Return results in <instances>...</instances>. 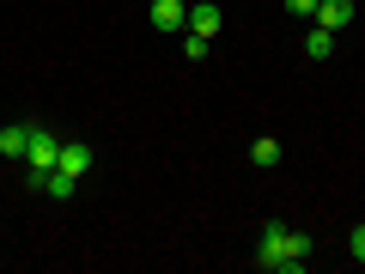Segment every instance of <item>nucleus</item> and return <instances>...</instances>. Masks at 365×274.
Returning a JSON list of instances; mask_svg holds the SVG:
<instances>
[{
	"label": "nucleus",
	"mask_w": 365,
	"mask_h": 274,
	"mask_svg": "<svg viewBox=\"0 0 365 274\" xmlns=\"http://www.w3.org/2000/svg\"><path fill=\"white\" fill-rule=\"evenodd\" d=\"M287 225H280V220H268V225H262V244H256V262H262V268H268V274H299V262H292V250H287Z\"/></svg>",
	"instance_id": "1"
},
{
	"label": "nucleus",
	"mask_w": 365,
	"mask_h": 274,
	"mask_svg": "<svg viewBox=\"0 0 365 274\" xmlns=\"http://www.w3.org/2000/svg\"><path fill=\"white\" fill-rule=\"evenodd\" d=\"M55 158H61V134H55V128H43V122H31L25 165H31V171H55Z\"/></svg>",
	"instance_id": "2"
},
{
	"label": "nucleus",
	"mask_w": 365,
	"mask_h": 274,
	"mask_svg": "<svg viewBox=\"0 0 365 274\" xmlns=\"http://www.w3.org/2000/svg\"><path fill=\"white\" fill-rule=\"evenodd\" d=\"M31 189L49 201H73L79 196V177H67V171H31Z\"/></svg>",
	"instance_id": "3"
},
{
	"label": "nucleus",
	"mask_w": 365,
	"mask_h": 274,
	"mask_svg": "<svg viewBox=\"0 0 365 274\" xmlns=\"http://www.w3.org/2000/svg\"><path fill=\"white\" fill-rule=\"evenodd\" d=\"M353 13H359V6H353V0H317V25H323V31H335V37H341V31H347L353 25Z\"/></svg>",
	"instance_id": "4"
},
{
	"label": "nucleus",
	"mask_w": 365,
	"mask_h": 274,
	"mask_svg": "<svg viewBox=\"0 0 365 274\" xmlns=\"http://www.w3.org/2000/svg\"><path fill=\"white\" fill-rule=\"evenodd\" d=\"M146 19H153V31H165V37H170V31H182V25H189V13H182V0H153V13H146Z\"/></svg>",
	"instance_id": "5"
},
{
	"label": "nucleus",
	"mask_w": 365,
	"mask_h": 274,
	"mask_svg": "<svg viewBox=\"0 0 365 274\" xmlns=\"http://www.w3.org/2000/svg\"><path fill=\"white\" fill-rule=\"evenodd\" d=\"M55 171H67V177H86V171H91V146H86V141H61Z\"/></svg>",
	"instance_id": "6"
},
{
	"label": "nucleus",
	"mask_w": 365,
	"mask_h": 274,
	"mask_svg": "<svg viewBox=\"0 0 365 274\" xmlns=\"http://www.w3.org/2000/svg\"><path fill=\"white\" fill-rule=\"evenodd\" d=\"M220 25H225L220 6H207V0H201V6H189V31H201V37H220Z\"/></svg>",
	"instance_id": "7"
},
{
	"label": "nucleus",
	"mask_w": 365,
	"mask_h": 274,
	"mask_svg": "<svg viewBox=\"0 0 365 274\" xmlns=\"http://www.w3.org/2000/svg\"><path fill=\"white\" fill-rule=\"evenodd\" d=\"M25 146H31V122H6L0 128V153L6 158H25Z\"/></svg>",
	"instance_id": "8"
},
{
	"label": "nucleus",
	"mask_w": 365,
	"mask_h": 274,
	"mask_svg": "<svg viewBox=\"0 0 365 274\" xmlns=\"http://www.w3.org/2000/svg\"><path fill=\"white\" fill-rule=\"evenodd\" d=\"M250 165H256V171H268V165H280V141H274V134H262V141L250 146Z\"/></svg>",
	"instance_id": "9"
},
{
	"label": "nucleus",
	"mask_w": 365,
	"mask_h": 274,
	"mask_svg": "<svg viewBox=\"0 0 365 274\" xmlns=\"http://www.w3.org/2000/svg\"><path fill=\"white\" fill-rule=\"evenodd\" d=\"M304 55H311V61H329V55H335V31H323V25H317L311 37H304Z\"/></svg>",
	"instance_id": "10"
},
{
	"label": "nucleus",
	"mask_w": 365,
	"mask_h": 274,
	"mask_svg": "<svg viewBox=\"0 0 365 274\" xmlns=\"http://www.w3.org/2000/svg\"><path fill=\"white\" fill-rule=\"evenodd\" d=\"M287 250H292V262H299V268H304V262H311V250H317V244H311V232H292V238H287Z\"/></svg>",
	"instance_id": "11"
},
{
	"label": "nucleus",
	"mask_w": 365,
	"mask_h": 274,
	"mask_svg": "<svg viewBox=\"0 0 365 274\" xmlns=\"http://www.w3.org/2000/svg\"><path fill=\"white\" fill-rule=\"evenodd\" d=\"M182 55H189V61H207V37H201V31H189V37H182Z\"/></svg>",
	"instance_id": "12"
},
{
	"label": "nucleus",
	"mask_w": 365,
	"mask_h": 274,
	"mask_svg": "<svg viewBox=\"0 0 365 274\" xmlns=\"http://www.w3.org/2000/svg\"><path fill=\"white\" fill-rule=\"evenodd\" d=\"M347 250H353V262H365V225H353V232H347Z\"/></svg>",
	"instance_id": "13"
},
{
	"label": "nucleus",
	"mask_w": 365,
	"mask_h": 274,
	"mask_svg": "<svg viewBox=\"0 0 365 274\" xmlns=\"http://www.w3.org/2000/svg\"><path fill=\"white\" fill-rule=\"evenodd\" d=\"M287 13H299V19H311V13H317V0H287Z\"/></svg>",
	"instance_id": "14"
}]
</instances>
